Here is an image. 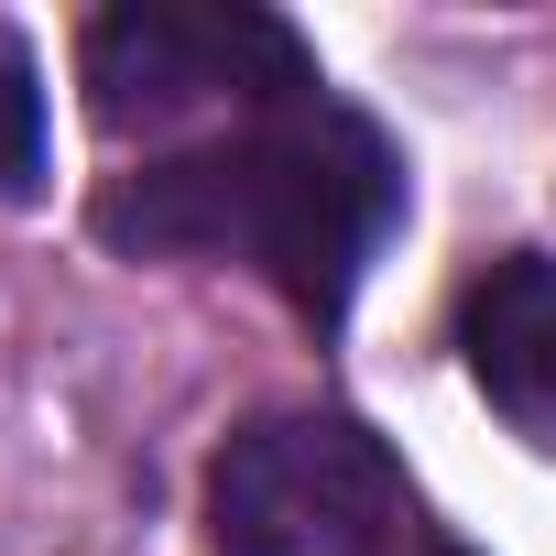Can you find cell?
I'll use <instances>...</instances> for the list:
<instances>
[{
	"label": "cell",
	"mask_w": 556,
	"mask_h": 556,
	"mask_svg": "<svg viewBox=\"0 0 556 556\" xmlns=\"http://www.w3.org/2000/svg\"><path fill=\"white\" fill-rule=\"evenodd\" d=\"M404 207V164L393 142L339 110V99H295L262 110L207 153L142 164L99 197V240L121 251H197V262H251L295 317H339L361 295V273L382 251Z\"/></svg>",
	"instance_id": "cell-1"
},
{
	"label": "cell",
	"mask_w": 556,
	"mask_h": 556,
	"mask_svg": "<svg viewBox=\"0 0 556 556\" xmlns=\"http://www.w3.org/2000/svg\"><path fill=\"white\" fill-rule=\"evenodd\" d=\"M88 77V121L99 131H175L197 110H295L317 99V55L295 45V23L273 12H229V0H121L77 45Z\"/></svg>",
	"instance_id": "cell-2"
},
{
	"label": "cell",
	"mask_w": 556,
	"mask_h": 556,
	"mask_svg": "<svg viewBox=\"0 0 556 556\" xmlns=\"http://www.w3.org/2000/svg\"><path fill=\"white\" fill-rule=\"evenodd\" d=\"M404 469L350 415H262L207 469V556H393Z\"/></svg>",
	"instance_id": "cell-3"
},
{
	"label": "cell",
	"mask_w": 556,
	"mask_h": 556,
	"mask_svg": "<svg viewBox=\"0 0 556 556\" xmlns=\"http://www.w3.org/2000/svg\"><path fill=\"white\" fill-rule=\"evenodd\" d=\"M458 350H469V382L491 393V415L513 437L556 447V262L545 251H502L458 295Z\"/></svg>",
	"instance_id": "cell-4"
},
{
	"label": "cell",
	"mask_w": 556,
	"mask_h": 556,
	"mask_svg": "<svg viewBox=\"0 0 556 556\" xmlns=\"http://www.w3.org/2000/svg\"><path fill=\"white\" fill-rule=\"evenodd\" d=\"M34 186H45V88H34L23 34L0 23V207H23Z\"/></svg>",
	"instance_id": "cell-5"
}]
</instances>
